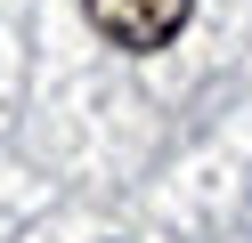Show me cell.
Returning <instances> with one entry per match:
<instances>
[{
  "instance_id": "1",
  "label": "cell",
  "mask_w": 252,
  "mask_h": 243,
  "mask_svg": "<svg viewBox=\"0 0 252 243\" xmlns=\"http://www.w3.org/2000/svg\"><path fill=\"white\" fill-rule=\"evenodd\" d=\"M82 8H90V25H98V41L147 57V49H171V41L187 32L195 0H82Z\"/></svg>"
}]
</instances>
